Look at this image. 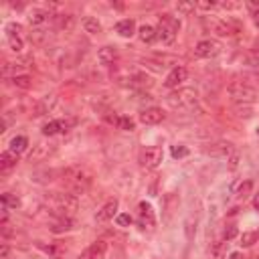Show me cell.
<instances>
[{"instance_id": "d6986e66", "label": "cell", "mask_w": 259, "mask_h": 259, "mask_svg": "<svg viewBox=\"0 0 259 259\" xmlns=\"http://www.w3.org/2000/svg\"><path fill=\"white\" fill-rule=\"evenodd\" d=\"M115 32L119 34V37H132V34L136 32V23L132 19H124V21H119L115 25Z\"/></svg>"}, {"instance_id": "5b68a950", "label": "cell", "mask_w": 259, "mask_h": 259, "mask_svg": "<svg viewBox=\"0 0 259 259\" xmlns=\"http://www.w3.org/2000/svg\"><path fill=\"white\" fill-rule=\"evenodd\" d=\"M162 158H164L162 148H160V146H150V148H146V150L140 152V158H138V160H140V166H142V168L154 170L156 166H160Z\"/></svg>"}, {"instance_id": "6da1fadb", "label": "cell", "mask_w": 259, "mask_h": 259, "mask_svg": "<svg viewBox=\"0 0 259 259\" xmlns=\"http://www.w3.org/2000/svg\"><path fill=\"white\" fill-rule=\"evenodd\" d=\"M229 95H231V101L237 106L239 112H245V117L251 115V110H253V103H255V89L251 85L243 83V81H235L229 85Z\"/></svg>"}, {"instance_id": "b9f144b4", "label": "cell", "mask_w": 259, "mask_h": 259, "mask_svg": "<svg viewBox=\"0 0 259 259\" xmlns=\"http://www.w3.org/2000/svg\"><path fill=\"white\" fill-rule=\"evenodd\" d=\"M257 132H259V130H257Z\"/></svg>"}, {"instance_id": "ab89813d", "label": "cell", "mask_w": 259, "mask_h": 259, "mask_svg": "<svg viewBox=\"0 0 259 259\" xmlns=\"http://www.w3.org/2000/svg\"><path fill=\"white\" fill-rule=\"evenodd\" d=\"M253 23H255V27L259 29V10H257V12H253Z\"/></svg>"}, {"instance_id": "277c9868", "label": "cell", "mask_w": 259, "mask_h": 259, "mask_svg": "<svg viewBox=\"0 0 259 259\" xmlns=\"http://www.w3.org/2000/svg\"><path fill=\"white\" fill-rule=\"evenodd\" d=\"M199 95L195 89H176L174 93H170L168 95V103H170V108H174V110H186V108H193L195 103H197Z\"/></svg>"}, {"instance_id": "d4e9b609", "label": "cell", "mask_w": 259, "mask_h": 259, "mask_svg": "<svg viewBox=\"0 0 259 259\" xmlns=\"http://www.w3.org/2000/svg\"><path fill=\"white\" fill-rule=\"evenodd\" d=\"M12 85L19 89H30L32 87V79L29 75H14L12 77Z\"/></svg>"}, {"instance_id": "30bf717a", "label": "cell", "mask_w": 259, "mask_h": 259, "mask_svg": "<svg viewBox=\"0 0 259 259\" xmlns=\"http://www.w3.org/2000/svg\"><path fill=\"white\" fill-rule=\"evenodd\" d=\"M117 206H119L117 199H112V201H108V202L103 204L101 209L97 211V215H95V221H99V223L112 221L114 217H117Z\"/></svg>"}, {"instance_id": "e0dca14e", "label": "cell", "mask_w": 259, "mask_h": 259, "mask_svg": "<svg viewBox=\"0 0 259 259\" xmlns=\"http://www.w3.org/2000/svg\"><path fill=\"white\" fill-rule=\"evenodd\" d=\"M49 12L47 10H43V8H34V10H30L29 12V16H27V21H29V25L30 27H41L43 23H47L49 21Z\"/></svg>"}, {"instance_id": "74e56055", "label": "cell", "mask_w": 259, "mask_h": 259, "mask_svg": "<svg viewBox=\"0 0 259 259\" xmlns=\"http://www.w3.org/2000/svg\"><path fill=\"white\" fill-rule=\"evenodd\" d=\"M237 235V229L235 227H231L229 231H225V239H231V237H235Z\"/></svg>"}, {"instance_id": "9a60e30c", "label": "cell", "mask_w": 259, "mask_h": 259, "mask_svg": "<svg viewBox=\"0 0 259 259\" xmlns=\"http://www.w3.org/2000/svg\"><path fill=\"white\" fill-rule=\"evenodd\" d=\"M71 124L73 122H67V119H53V122H47L43 126V134L45 136H57L61 132H67Z\"/></svg>"}, {"instance_id": "52a82bcc", "label": "cell", "mask_w": 259, "mask_h": 259, "mask_svg": "<svg viewBox=\"0 0 259 259\" xmlns=\"http://www.w3.org/2000/svg\"><path fill=\"white\" fill-rule=\"evenodd\" d=\"M221 49L223 47H221L219 41H215V39H202L195 47V55L201 57V59H213V57H217L221 53Z\"/></svg>"}, {"instance_id": "1f68e13d", "label": "cell", "mask_w": 259, "mask_h": 259, "mask_svg": "<svg viewBox=\"0 0 259 259\" xmlns=\"http://www.w3.org/2000/svg\"><path fill=\"white\" fill-rule=\"evenodd\" d=\"M132 215H128V213H119L117 217H115V223H117V225L119 227H130L132 225Z\"/></svg>"}, {"instance_id": "2e32d148", "label": "cell", "mask_w": 259, "mask_h": 259, "mask_svg": "<svg viewBox=\"0 0 259 259\" xmlns=\"http://www.w3.org/2000/svg\"><path fill=\"white\" fill-rule=\"evenodd\" d=\"M97 59L101 65H114L117 61V49L115 47H101L97 53Z\"/></svg>"}, {"instance_id": "8fae6325", "label": "cell", "mask_w": 259, "mask_h": 259, "mask_svg": "<svg viewBox=\"0 0 259 259\" xmlns=\"http://www.w3.org/2000/svg\"><path fill=\"white\" fill-rule=\"evenodd\" d=\"M162 119H164V114H162L160 108H146L140 114V122L146 124V126H156V124L162 122Z\"/></svg>"}, {"instance_id": "d6a6232c", "label": "cell", "mask_w": 259, "mask_h": 259, "mask_svg": "<svg viewBox=\"0 0 259 259\" xmlns=\"http://www.w3.org/2000/svg\"><path fill=\"white\" fill-rule=\"evenodd\" d=\"M195 8H197V4H195V2H178V4H176V10H178V12H182V14L193 12Z\"/></svg>"}, {"instance_id": "ffe728a7", "label": "cell", "mask_w": 259, "mask_h": 259, "mask_svg": "<svg viewBox=\"0 0 259 259\" xmlns=\"http://www.w3.org/2000/svg\"><path fill=\"white\" fill-rule=\"evenodd\" d=\"M211 27H213V30H215L217 34H221V37H233V34L237 32L235 27H231V25L225 23V21H213Z\"/></svg>"}, {"instance_id": "836d02e7", "label": "cell", "mask_w": 259, "mask_h": 259, "mask_svg": "<svg viewBox=\"0 0 259 259\" xmlns=\"http://www.w3.org/2000/svg\"><path fill=\"white\" fill-rule=\"evenodd\" d=\"M195 4H197V8H201V10H213V8L219 6L217 2H213V0H199V2H195Z\"/></svg>"}, {"instance_id": "ac0fdd59", "label": "cell", "mask_w": 259, "mask_h": 259, "mask_svg": "<svg viewBox=\"0 0 259 259\" xmlns=\"http://www.w3.org/2000/svg\"><path fill=\"white\" fill-rule=\"evenodd\" d=\"M138 37H140L142 43H154L158 39V30L152 25H142L140 29H138Z\"/></svg>"}, {"instance_id": "44dd1931", "label": "cell", "mask_w": 259, "mask_h": 259, "mask_svg": "<svg viewBox=\"0 0 259 259\" xmlns=\"http://www.w3.org/2000/svg\"><path fill=\"white\" fill-rule=\"evenodd\" d=\"M16 154L14 152H2L0 154V170H10V168H14L16 166Z\"/></svg>"}, {"instance_id": "5bb4252c", "label": "cell", "mask_w": 259, "mask_h": 259, "mask_svg": "<svg viewBox=\"0 0 259 259\" xmlns=\"http://www.w3.org/2000/svg\"><path fill=\"white\" fill-rule=\"evenodd\" d=\"M49 229L53 233H67L73 229V221L71 217H63V215H57L53 221L49 223Z\"/></svg>"}, {"instance_id": "7a4b0ae2", "label": "cell", "mask_w": 259, "mask_h": 259, "mask_svg": "<svg viewBox=\"0 0 259 259\" xmlns=\"http://www.w3.org/2000/svg\"><path fill=\"white\" fill-rule=\"evenodd\" d=\"M156 30H158V39L164 45H172L176 41V34L180 30V23L172 14H162L160 16V25H158Z\"/></svg>"}, {"instance_id": "d590c367", "label": "cell", "mask_w": 259, "mask_h": 259, "mask_svg": "<svg viewBox=\"0 0 259 259\" xmlns=\"http://www.w3.org/2000/svg\"><path fill=\"white\" fill-rule=\"evenodd\" d=\"M219 6H221V8H225V10H235V8H239L241 4H239V2H221Z\"/></svg>"}, {"instance_id": "60d3db41", "label": "cell", "mask_w": 259, "mask_h": 259, "mask_svg": "<svg viewBox=\"0 0 259 259\" xmlns=\"http://www.w3.org/2000/svg\"><path fill=\"white\" fill-rule=\"evenodd\" d=\"M253 206L259 211V193H257V195H255V199H253Z\"/></svg>"}, {"instance_id": "3957f363", "label": "cell", "mask_w": 259, "mask_h": 259, "mask_svg": "<svg viewBox=\"0 0 259 259\" xmlns=\"http://www.w3.org/2000/svg\"><path fill=\"white\" fill-rule=\"evenodd\" d=\"M63 178L71 184L75 191H85L89 184H91V174L89 170H85L83 166H69L63 172Z\"/></svg>"}, {"instance_id": "f35d334b", "label": "cell", "mask_w": 259, "mask_h": 259, "mask_svg": "<svg viewBox=\"0 0 259 259\" xmlns=\"http://www.w3.org/2000/svg\"><path fill=\"white\" fill-rule=\"evenodd\" d=\"M227 259H243V255H241L239 251H235V253H231V255H229Z\"/></svg>"}, {"instance_id": "cb8c5ba5", "label": "cell", "mask_w": 259, "mask_h": 259, "mask_svg": "<svg viewBox=\"0 0 259 259\" xmlns=\"http://www.w3.org/2000/svg\"><path fill=\"white\" fill-rule=\"evenodd\" d=\"M19 206H21V201L16 199L14 195H10V193H4L2 195V209H4V213L8 209H19Z\"/></svg>"}, {"instance_id": "e575fe53", "label": "cell", "mask_w": 259, "mask_h": 259, "mask_svg": "<svg viewBox=\"0 0 259 259\" xmlns=\"http://www.w3.org/2000/svg\"><path fill=\"white\" fill-rule=\"evenodd\" d=\"M225 245H227V243H223V241H221V243H217V245L213 247V255H215L217 259H223V249H225Z\"/></svg>"}, {"instance_id": "7402d4cb", "label": "cell", "mask_w": 259, "mask_h": 259, "mask_svg": "<svg viewBox=\"0 0 259 259\" xmlns=\"http://www.w3.org/2000/svg\"><path fill=\"white\" fill-rule=\"evenodd\" d=\"M27 146H29V140H27L25 136H14L12 140H10V152H14V154L25 152Z\"/></svg>"}, {"instance_id": "8992f818", "label": "cell", "mask_w": 259, "mask_h": 259, "mask_svg": "<svg viewBox=\"0 0 259 259\" xmlns=\"http://www.w3.org/2000/svg\"><path fill=\"white\" fill-rule=\"evenodd\" d=\"M53 206L59 211V215L63 217H71L77 211V199L73 195H63V193H55L53 195Z\"/></svg>"}, {"instance_id": "f1b7e54d", "label": "cell", "mask_w": 259, "mask_h": 259, "mask_svg": "<svg viewBox=\"0 0 259 259\" xmlns=\"http://www.w3.org/2000/svg\"><path fill=\"white\" fill-rule=\"evenodd\" d=\"M4 30H6V37H21L23 27H21L19 23H8Z\"/></svg>"}, {"instance_id": "4316f807", "label": "cell", "mask_w": 259, "mask_h": 259, "mask_svg": "<svg viewBox=\"0 0 259 259\" xmlns=\"http://www.w3.org/2000/svg\"><path fill=\"white\" fill-rule=\"evenodd\" d=\"M257 239H259V231H247V233L241 235V245H243V247H251Z\"/></svg>"}, {"instance_id": "8d00e7d4", "label": "cell", "mask_w": 259, "mask_h": 259, "mask_svg": "<svg viewBox=\"0 0 259 259\" xmlns=\"http://www.w3.org/2000/svg\"><path fill=\"white\" fill-rule=\"evenodd\" d=\"M247 8L253 10V12H257V10H259V0H249V2H247Z\"/></svg>"}, {"instance_id": "9c48e42d", "label": "cell", "mask_w": 259, "mask_h": 259, "mask_svg": "<svg viewBox=\"0 0 259 259\" xmlns=\"http://www.w3.org/2000/svg\"><path fill=\"white\" fill-rule=\"evenodd\" d=\"M106 251H108L106 241H95L79 255V259H106Z\"/></svg>"}, {"instance_id": "f546056e", "label": "cell", "mask_w": 259, "mask_h": 259, "mask_svg": "<svg viewBox=\"0 0 259 259\" xmlns=\"http://www.w3.org/2000/svg\"><path fill=\"white\" fill-rule=\"evenodd\" d=\"M172 158H184V156H188V148L186 146H182V144H176V146H172Z\"/></svg>"}, {"instance_id": "484cf974", "label": "cell", "mask_w": 259, "mask_h": 259, "mask_svg": "<svg viewBox=\"0 0 259 259\" xmlns=\"http://www.w3.org/2000/svg\"><path fill=\"white\" fill-rule=\"evenodd\" d=\"M39 247L45 251V253H49L51 257H53V259H61L63 257V253H65V249L63 247H57V245H43V243H39Z\"/></svg>"}, {"instance_id": "4dcf8cb0", "label": "cell", "mask_w": 259, "mask_h": 259, "mask_svg": "<svg viewBox=\"0 0 259 259\" xmlns=\"http://www.w3.org/2000/svg\"><path fill=\"white\" fill-rule=\"evenodd\" d=\"M251 188H253V182L251 180H245V182H241V186H239V191H237V197L239 199H245L249 193H251Z\"/></svg>"}, {"instance_id": "603a6c76", "label": "cell", "mask_w": 259, "mask_h": 259, "mask_svg": "<svg viewBox=\"0 0 259 259\" xmlns=\"http://www.w3.org/2000/svg\"><path fill=\"white\" fill-rule=\"evenodd\" d=\"M83 29H85V32H89V34H99L101 32V25H99L97 19H93V16L83 19Z\"/></svg>"}, {"instance_id": "4fadbf2b", "label": "cell", "mask_w": 259, "mask_h": 259, "mask_svg": "<svg viewBox=\"0 0 259 259\" xmlns=\"http://www.w3.org/2000/svg\"><path fill=\"white\" fill-rule=\"evenodd\" d=\"M156 219H154V211L148 202H140V219H138V225L142 229H152Z\"/></svg>"}, {"instance_id": "7c38bea8", "label": "cell", "mask_w": 259, "mask_h": 259, "mask_svg": "<svg viewBox=\"0 0 259 259\" xmlns=\"http://www.w3.org/2000/svg\"><path fill=\"white\" fill-rule=\"evenodd\" d=\"M106 119L112 126H115L117 130H122V132H134L136 130V122L132 117H128V115H106Z\"/></svg>"}, {"instance_id": "ba28073f", "label": "cell", "mask_w": 259, "mask_h": 259, "mask_svg": "<svg viewBox=\"0 0 259 259\" xmlns=\"http://www.w3.org/2000/svg\"><path fill=\"white\" fill-rule=\"evenodd\" d=\"M186 77H188L186 67L178 65V67H174V69H172V71L166 75V79H164V85H166L168 89H174V87H178V85H182V83L186 81Z\"/></svg>"}, {"instance_id": "83f0119b", "label": "cell", "mask_w": 259, "mask_h": 259, "mask_svg": "<svg viewBox=\"0 0 259 259\" xmlns=\"http://www.w3.org/2000/svg\"><path fill=\"white\" fill-rule=\"evenodd\" d=\"M6 41H8V47H10L12 53H21V51L25 49V43H23L21 37H6Z\"/></svg>"}]
</instances>
